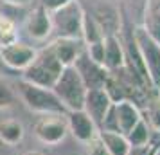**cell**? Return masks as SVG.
I'll use <instances>...</instances> for the list:
<instances>
[{
	"label": "cell",
	"mask_w": 160,
	"mask_h": 155,
	"mask_svg": "<svg viewBox=\"0 0 160 155\" xmlns=\"http://www.w3.org/2000/svg\"><path fill=\"white\" fill-rule=\"evenodd\" d=\"M16 96H20L25 106L32 112H38L42 116L47 114H67V108L61 105L58 96L52 89H43L32 83L20 80L16 83Z\"/></svg>",
	"instance_id": "cell-1"
},
{
	"label": "cell",
	"mask_w": 160,
	"mask_h": 155,
	"mask_svg": "<svg viewBox=\"0 0 160 155\" xmlns=\"http://www.w3.org/2000/svg\"><path fill=\"white\" fill-rule=\"evenodd\" d=\"M65 67L58 61V58L54 56L51 45L43 47L42 51L36 52V58L25 70H23V78L25 81L43 87V89H52L56 81H58L59 74Z\"/></svg>",
	"instance_id": "cell-2"
},
{
	"label": "cell",
	"mask_w": 160,
	"mask_h": 155,
	"mask_svg": "<svg viewBox=\"0 0 160 155\" xmlns=\"http://www.w3.org/2000/svg\"><path fill=\"white\" fill-rule=\"evenodd\" d=\"M54 94L58 96L61 105L67 108V112L83 110L85 96H87V87L83 80L79 78L78 70L74 67H65L59 74L56 85L52 87Z\"/></svg>",
	"instance_id": "cell-3"
},
{
	"label": "cell",
	"mask_w": 160,
	"mask_h": 155,
	"mask_svg": "<svg viewBox=\"0 0 160 155\" xmlns=\"http://www.w3.org/2000/svg\"><path fill=\"white\" fill-rule=\"evenodd\" d=\"M133 40L138 49L140 59L144 63L148 80L155 90L160 89V45L153 40V36L146 31L144 25L133 29Z\"/></svg>",
	"instance_id": "cell-4"
},
{
	"label": "cell",
	"mask_w": 160,
	"mask_h": 155,
	"mask_svg": "<svg viewBox=\"0 0 160 155\" xmlns=\"http://www.w3.org/2000/svg\"><path fill=\"white\" fill-rule=\"evenodd\" d=\"M83 16H85V11L81 8L79 0H72L67 6L51 13L52 31H56L58 38L81 40L83 38Z\"/></svg>",
	"instance_id": "cell-5"
},
{
	"label": "cell",
	"mask_w": 160,
	"mask_h": 155,
	"mask_svg": "<svg viewBox=\"0 0 160 155\" xmlns=\"http://www.w3.org/2000/svg\"><path fill=\"white\" fill-rule=\"evenodd\" d=\"M68 133L67 125V114H47L36 121L34 135L40 142L47 146H56L61 141H65Z\"/></svg>",
	"instance_id": "cell-6"
},
{
	"label": "cell",
	"mask_w": 160,
	"mask_h": 155,
	"mask_svg": "<svg viewBox=\"0 0 160 155\" xmlns=\"http://www.w3.org/2000/svg\"><path fill=\"white\" fill-rule=\"evenodd\" d=\"M72 67L78 70L79 78L83 80L85 87H87V90L102 89L104 83H106V80H108V76H110V72L102 65L95 63L94 59H90V56L87 54L85 49L79 52V56L76 58V61H74Z\"/></svg>",
	"instance_id": "cell-7"
},
{
	"label": "cell",
	"mask_w": 160,
	"mask_h": 155,
	"mask_svg": "<svg viewBox=\"0 0 160 155\" xmlns=\"http://www.w3.org/2000/svg\"><path fill=\"white\" fill-rule=\"evenodd\" d=\"M36 49H32L31 45L22 44V42H15L0 47V58L2 63L13 70H25L27 67L34 61L36 58Z\"/></svg>",
	"instance_id": "cell-8"
},
{
	"label": "cell",
	"mask_w": 160,
	"mask_h": 155,
	"mask_svg": "<svg viewBox=\"0 0 160 155\" xmlns=\"http://www.w3.org/2000/svg\"><path fill=\"white\" fill-rule=\"evenodd\" d=\"M67 125H68V132L83 144H88L99 133L97 125L90 119V116L85 110L67 112Z\"/></svg>",
	"instance_id": "cell-9"
},
{
	"label": "cell",
	"mask_w": 160,
	"mask_h": 155,
	"mask_svg": "<svg viewBox=\"0 0 160 155\" xmlns=\"http://www.w3.org/2000/svg\"><path fill=\"white\" fill-rule=\"evenodd\" d=\"M25 31L32 40L43 42L52 34L51 13L43 6H36L25 18Z\"/></svg>",
	"instance_id": "cell-10"
},
{
	"label": "cell",
	"mask_w": 160,
	"mask_h": 155,
	"mask_svg": "<svg viewBox=\"0 0 160 155\" xmlns=\"http://www.w3.org/2000/svg\"><path fill=\"white\" fill-rule=\"evenodd\" d=\"M112 105L113 103H112V99H110V96L106 94L104 89H90V90H87L83 110L90 116V119L97 125V128H101L102 119L108 114Z\"/></svg>",
	"instance_id": "cell-11"
},
{
	"label": "cell",
	"mask_w": 160,
	"mask_h": 155,
	"mask_svg": "<svg viewBox=\"0 0 160 155\" xmlns=\"http://www.w3.org/2000/svg\"><path fill=\"white\" fill-rule=\"evenodd\" d=\"M113 112H115L117 128H119V132L124 133V135L142 119L140 108H138L133 101H128V99L119 101V103H113Z\"/></svg>",
	"instance_id": "cell-12"
},
{
	"label": "cell",
	"mask_w": 160,
	"mask_h": 155,
	"mask_svg": "<svg viewBox=\"0 0 160 155\" xmlns=\"http://www.w3.org/2000/svg\"><path fill=\"white\" fill-rule=\"evenodd\" d=\"M51 49L54 56L63 67H72L79 52L85 49L81 40H72V38H56L51 44Z\"/></svg>",
	"instance_id": "cell-13"
},
{
	"label": "cell",
	"mask_w": 160,
	"mask_h": 155,
	"mask_svg": "<svg viewBox=\"0 0 160 155\" xmlns=\"http://www.w3.org/2000/svg\"><path fill=\"white\" fill-rule=\"evenodd\" d=\"M126 65V56H124V45L117 34L104 36V67L108 72L119 70Z\"/></svg>",
	"instance_id": "cell-14"
},
{
	"label": "cell",
	"mask_w": 160,
	"mask_h": 155,
	"mask_svg": "<svg viewBox=\"0 0 160 155\" xmlns=\"http://www.w3.org/2000/svg\"><path fill=\"white\" fill-rule=\"evenodd\" d=\"M99 139L108 148L110 155H128L131 152V146L126 135L121 132H110V130H99Z\"/></svg>",
	"instance_id": "cell-15"
},
{
	"label": "cell",
	"mask_w": 160,
	"mask_h": 155,
	"mask_svg": "<svg viewBox=\"0 0 160 155\" xmlns=\"http://www.w3.org/2000/svg\"><path fill=\"white\" fill-rule=\"evenodd\" d=\"M23 125L16 119L0 121V142L8 146H16L23 139Z\"/></svg>",
	"instance_id": "cell-16"
},
{
	"label": "cell",
	"mask_w": 160,
	"mask_h": 155,
	"mask_svg": "<svg viewBox=\"0 0 160 155\" xmlns=\"http://www.w3.org/2000/svg\"><path fill=\"white\" fill-rule=\"evenodd\" d=\"M149 137H151V126L149 123H146L144 117L126 133V139L131 148H146L149 144Z\"/></svg>",
	"instance_id": "cell-17"
},
{
	"label": "cell",
	"mask_w": 160,
	"mask_h": 155,
	"mask_svg": "<svg viewBox=\"0 0 160 155\" xmlns=\"http://www.w3.org/2000/svg\"><path fill=\"white\" fill-rule=\"evenodd\" d=\"M144 27L153 36V40L160 45V0H149L148 2Z\"/></svg>",
	"instance_id": "cell-18"
},
{
	"label": "cell",
	"mask_w": 160,
	"mask_h": 155,
	"mask_svg": "<svg viewBox=\"0 0 160 155\" xmlns=\"http://www.w3.org/2000/svg\"><path fill=\"white\" fill-rule=\"evenodd\" d=\"M104 31H102L101 23L95 20V16L92 15H87L83 16V44L85 45H90V44H95V42H101L104 40Z\"/></svg>",
	"instance_id": "cell-19"
},
{
	"label": "cell",
	"mask_w": 160,
	"mask_h": 155,
	"mask_svg": "<svg viewBox=\"0 0 160 155\" xmlns=\"http://www.w3.org/2000/svg\"><path fill=\"white\" fill-rule=\"evenodd\" d=\"M18 42V29L16 23L9 16L0 15V47Z\"/></svg>",
	"instance_id": "cell-20"
},
{
	"label": "cell",
	"mask_w": 160,
	"mask_h": 155,
	"mask_svg": "<svg viewBox=\"0 0 160 155\" xmlns=\"http://www.w3.org/2000/svg\"><path fill=\"white\" fill-rule=\"evenodd\" d=\"M16 101H18L16 90L0 76V110L13 108V106L16 105Z\"/></svg>",
	"instance_id": "cell-21"
},
{
	"label": "cell",
	"mask_w": 160,
	"mask_h": 155,
	"mask_svg": "<svg viewBox=\"0 0 160 155\" xmlns=\"http://www.w3.org/2000/svg\"><path fill=\"white\" fill-rule=\"evenodd\" d=\"M85 51L90 56V59H94L95 63H99V65L104 67V40L95 42V44H90V45H85Z\"/></svg>",
	"instance_id": "cell-22"
},
{
	"label": "cell",
	"mask_w": 160,
	"mask_h": 155,
	"mask_svg": "<svg viewBox=\"0 0 160 155\" xmlns=\"http://www.w3.org/2000/svg\"><path fill=\"white\" fill-rule=\"evenodd\" d=\"M87 146H88V155H110L108 148L104 146V142L99 139V133H97V137H94L88 142Z\"/></svg>",
	"instance_id": "cell-23"
},
{
	"label": "cell",
	"mask_w": 160,
	"mask_h": 155,
	"mask_svg": "<svg viewBox=\"0 0 160 155\" xmlns=\"http://www.w3.org/2000/svg\"><path fill=\"white\" fill-rule=\"evenodd\" d=\"M149 126H153L157 132H160V97L157 103H153L149 110Z\"/></svg>",
	"instance_id": "cell-24"
},
{
	"label": "cell",
	"mask_w": 160,
	"mask_h": 155,
	"mask_svg": "<svg viewBox=\"0 0 160 155\" xmlns=\"http://www.w3.org/2000/svg\"><path fill=\"white\" fill-rule=\"evenodd\" d=\"M68 2H72V0H42V4H40V6H43L49 13H52V11H56V9L67 6Z\"/></svg>",
	"instance_id": "cell-25"
},
{
	"label": "cell",
	"mask_w": 160,
	"mask_h": 155,
	"mask_svg": "<svg viewBox=\"0 0 160 155\" xmlns=\"http://www.w3.org/2000/svg\"><path fill=\"white\" fill-rule=\"evenodd\" d=\"M0 2H4L8 6H15V8H25V6H29L32 0H0Z\"/></svg>",
	"instance_id": "cell-26"
},
{
	"label": "cell",
	"mask_w": 160,
	"mask_h": 155,
	"mask_svg": "<svg viewBox=\"0 0 160 155\" xmlns=\"http://www.w3.org/2000/svg\"><path fill=\"white\" fill-rule=\"evenodd\" d=\"M157 150H158V144H149V146H148L146 155H155V153H157Z\"/></svg>",
	"instance_id": "cell-27"
},
{
	"label": "cell",
	"mask_w": 160,
	"mask_h": 155,
	"mask_svg": "<svg viewBox=\"0 0 160 155\" xmlns=\"http://www.w3.org/2000/svg\"><path fill=\"white\" fill-rule=\"evenodd\" d=\"M23 155H47L45 152H40V150H29V152H25Z\"/></svg>",
	"instance_id": "cell-28"
},
{
	"label": "cell",
	"mask_w": 160,
	"mask_h": 155,
	"mask_svg": "<svg viewBox=\"0 0 160 155\" xmlns=\"http://www.w3.org/2000/svg\"><path fill=\"white\" fill-rule=\"evenodd\" d=\"M2 67H6V65H4V63H2V58H0V69H2Z\"/></svg>",
	"instance_id": "cell-29"
},
{
	"label": "cell",
	"mask_w": 160,
	"mask_h": 155,
	"mask_svg": "<svg viewBox=\"0 0 160 155\" xmlns=\"http://www.w3.org/2000/svg\"><path fill=\"white\" fill-rule=\"evenodd\" d=\"M155 155H160V146H158V150H157V153H155Z\"/></svg>",
	"instance_id": "cell-30"
},
{
	"label": "cell",
	"mask_w": 160,
	"mask_h": 155,
	"mask_svg": "<svg viewBox=\"0 0 160 155\" xmlns=\"http://www.w3.org/2000/svg\"><path fill=\"white\" fill-rule=\"evenodd\" d=\"M158 94H160V89H158Z\"/></svg>",
	"instance_id": "cell-31"
}]
</instances>
